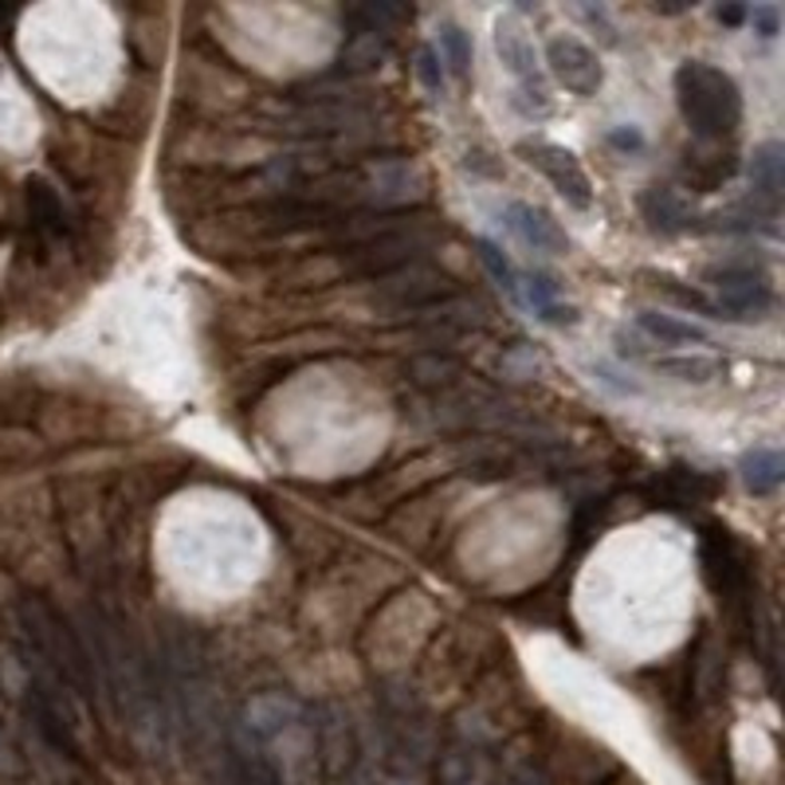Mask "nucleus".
Instances as JSON below:
<instances>
[{"label": "nucleus", "instance_id": "1", "mask_svg": "<svg viewBox=\"0 0 785 785\" xmlns=\"http://www.w3.org/2000/svg\"><path fill=\"white\" fill-rule=\"evenodd\" d=\"M676 99L684 110L687 126L699 141L723 146L743 126V95L727 71L699 59H687L676 71Z\"/></svg>", "mask_w": 785, "mask_h": 785}, {"label": "nucleus", "instance_id": "2", "mask_svg": "<svg viewBox=\"0 0 785 785\" xmlns=\"http://www.w3.org/2000/svg\"><path fill=\"white\" fill-rule=\"evenodd\" d=\"M719 287V303L715 311H723L727 318H762L766 311H774V283L758 264L746 259H730L707 272Z\"/></svg>", "mask_w": 785, "mask_h": 785}, {"label": "nucleus", "instance_id": "3", "mask_svg": "<svg viewBox=\"0 0 785 785\" xmlns=\"http://www.w3.org/2000/svg\"><path fill=\"white\" fill-rule=\"evenodd\" d=\"M699 558H703V573L712 581V589L719 593V601L727 605H743L746 593H750V562H746V550L730 538V530H703L699 542Z\"/></svg>", "mask_w": 785, "mask_h": 785}, {"label": "nucleus", "instance_id": "4", "mask_svg": "<svg viewBox=\"0 0 785 785\" xmlns=\"http://www.w3.org/2000/svg\"><path fill=\"white\" fill-rule=\"evenodd\" d=\"M522 154H527V161L546 177V181L555 185L558 197H562L566 205L578 208V213H589V208H593V185H589V174L581 169V161L570 154V149L555 146V141H527Z\"/></svg>", "mask_w": 785, "mask_h": 785}, {"label": "nucleus", "instance_id": "5", "mask_svg": "<svg viewBox=\"0 0 785 785\" xmlns=\"http://www.w3.org/2000/svg\"><path fill=\"white\" fill-rule=\"evenodd\" d=\"M495 48H499V56H503L507 71L514 75V84H519L522 99L530 102V115H546V110H550V99H546V84H542V71H538L534 43H530L527 28H522L514 17L499 20Z\"/></svg>", "mask_w": 785, "mask_h": 785}, {"label": "nucleus", "instance_id": "6", "mask_svg": "<svg viewBox=\"0 0 785 785\" xmlns=\"http://www.w3.org/2000/svg\"><path fill=\"white\" fill-rule=\"evenodd\" d=\"M546 63L558 75V84L581 99L597 95V87H601V63H597L593 48L581 43L578 36H555L546 43Z\"/></svg>", "mask_w": 785, "mask_h": 785}, {"label": "nucleus", "instance_id": "7", "mask_svg": "<svg viewBox=\"0 0 785 785\" xmlns=\"http://www.w3.org/2000/svg\"><path fill=\"white\" fill-rule=\"evenodd\" d=\"M503 220H507V228L534 252H555L558 256V252L570 248V236L558 228V220H550L542 208L527 205V200H511V205L503 208Z\"/></svg>", "mask_w": 785, "mask_h": 785}, {"label": "nucleus", "instance_id": "8", "mask_svg": "<svg viewBox=\"0 0 785 785\" xmlns=\"http://www.w3.org/2000/svg\"><path fill=\"white\" fill-rule=\"evenodd\" d=\"M452 291L455 287H452V279H448V275L424 272V267H409V275L385 283V291H381V295L398 306V311H424V306H432L436 298H448Z\"/></svg>", "mask_w": 785, "mask_h": 785}, {"label": "nucleus", "instance_id": "9", "mask_svg": "<svg viewBox=\"0 0 785 785\" xmlns=\"http://www.w3.org/2000/svg\"><path fill=\"white\" fill-rule=\"evenodd\" d=\"M640 213H645V220L652 224L656 232H664V236L687 232L695 224V213H691V205H687V197L679 189H671V185H652V189L640 197Z\"/></svg>", "mask_w": 785, "mask_h": 785}, {"label": "nucleus", "instance_id": "10", "mask_svg": "<svg viewBox=\"0 0 785 785\" xmlns=\"http://www.w3.org/2000/svg\"><path fill=\"white\" fill-rule=\"evenodd\" d=\"M28 220L32 228L40 232L43 241H63L67 236V213H63V200L59 193L51 189L48 181H28Z\"/></svg>", "mask_w": 785, "mask_h": 785}, {"label": "nucleus", "instance_id": "11", "mask_svg": "<svg viewBox=\"0 0 785 785\" xmlns=\"http://www.w3.org/2000/svg\"><path fill=\"white\" fill-rule=\"evenodd\" d=\"M637 326L652 342H660V346H712V334L703 331V326L684 323V318L664 314V311H640Z\"/></svg>", "mask_w": 785, "mask_h": 785}, {"label": "nucleus", "instance_id": "12", "mask_svg": "<svg viewBox=\"0 0 785 785\" xmlns=\"http://www.w3.org/2000/svg\"><path fill=\"white\" fill-rule=\"evenodd\" d=\"M522 291H527V303L534 306V314L550 326H573L578 323V311L570 303H562V287H558L550 275H519Z\"/></svg>", "mask_w": 785, "mask_h": 785}, {"label": "nucleus", "instance_id": "13", "mask_svg": "<svg viewBox=\"0 0 785 785\" xmlns=\"http://www.w3.org/2000/svg\"><path fill=\"white\" fill-rule=\"evenodd\" d=\"M656 491L660 499H668L671 507H687V503H703V499H712L719 491V483L707 475V471H695V468H676L668 475L656 480Z\"/></svg>", "mask_w": 785, "mask_h": 785}, {"label": "nucleus", "instance_id": "14", "mask_svg": "<svg viewBox=\"0 0 785 785\" xmlns=\"http://www.w3.org/2000/svg\"><path fill=\"white\" fill-rule=\"evenodd\" d=\"M750 181H754V200L774 213L777 208V197H782V185H785V174H782V146L777 141H766V146L754 154L750 161Z\"/></svg>", "mask_w": 785, "mask_h": 785}, {"label": "nucleus", "instance_id": "15", "mask_svg": "<svg viewBox=\"0 0 785 785\" xmlns=\"http://www.w3.org/2000/svg\"><path fill=\"white\" fill-rule=\"evenodd\" d=\"M738 471H743V483L754 491V495H769V491L782 488L785 460H782V452H777V448H754V452L743 455Z\"/></svg>", "mask_w": 785, "mask_h": 785}, {"label": "nucleus", "instance_id": "16", "mask_svg": "<svg viewBox=\"0 0 785 785\" xmlns=\"http://www.w3.org/2000/svg\"><path fill=\"white\" fill-rule=\"evenodd\" d=\"M735 154L730 149H719L715 146L712 154H687V161H684V177H687V185L691 189H719L723 181H727L730 174H735Z\"/></svg>", "mask_w": 785, "mask_h": 785}, {"label": "nucleus", "instance_id": "17", "mask_svg": "<svg viewBox=\"0 0 785 785\" xmlns=\"http://www.w3.org/2000/svg\"><path fill=\"white\" fill-rule=\"evenodd\" d=\"M440 67L455 79H468L471 75V40L460 24H444L440 28V43H436Z\"/></svg>", "mask_w": 785, "mask_h": 785}, {"label": "nucleus", "instance_id": "18", "mask_svg": "<svg viewBox=\"0 0 785 785\" xmlns=\"http://www.w3.org/2000/svg\"><path fill=\"white\" fill-rule=\"evenodd\" d=\"M475 248H480V259L488 264V272L499 279V287H503L507 295H519V272H514L511 259H507L491 241H475Z\"/></svg>", "mask_w": 785, "mask_h": 785}, {"label": "nucleus", "instance_id": "19", "mask_svg": "<svg viewBox=\"0 0 785 785\" xmlns=\"http://www.w3.org/2000/svg\"><path fill=\"white\" fill-rule=\"evenodd\" d=\"M416 75H421V84L429 87L432 95L444 91V67H440L436 48H421V56H416Z\"/></svg>", "mask_w": 785, "mask_h": 785}, {"label": "nucleus", "instance_id": "20", "mask_svg": "<svg viewBox=\"0 0 785 785\" xmlns=\"http://www.w3.org/2000/svg\"><path fill=\"white\" fill-rule=\"evenodd\" d=\"M664 370L684 373V381H707L719 373V365L707 362V357H671V362H664Z\"/></svg>", "mask_w": 785, "mask_h": 785}, {"label": "nucleus", "instance_id": "21", "mask_svg": "<svg viewBox=\"0 0 785 785\" xmlns=\"http://www.w3.org/2000/svg\"><path fill=\"white\" fill-rule=\"evenodd\" d=\"M750 24L758 36H777V28H782V20H777V9H769V4H758V9L750 12Z\"/></svg>", "mask_w": 785, "mask_h": 785}, {"label": "nucleus", "instance_id": "22", "mask_svg": "<svg viewBox=\"0 0 785 785\" xmlns=\"http://www.w3.org/2000/svg\"><path fill=\"white\" fill-rule=\"evenodd\" d=\"M609 141H612L617 149H640V146H645V134H640L637 126H628V130L620 126V130L609 134Z\"/></svg>", "mask_w": 785, "mask_h": 785}, {"label": "nucleus", "instance_id": "23", "mask_svg": "<svg viewBox=\"0 0 785 785\" xmlns=\"http://www.w3.org/2000/svg\"><path fill=\"white\" fill-rule=\"evenodd\" d=\"M743 17H746L743 9H719V20H727V24H738Z\"/></svg>", "mask_w": 785, "mask_h": 785}]
</instances>
